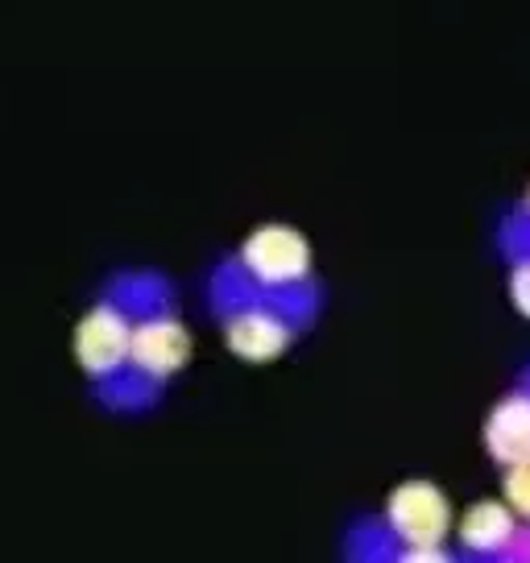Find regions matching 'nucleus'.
Here are the masks:
<instances>
[{
	"mask_svg": "<svg viewBox=\"0 0 530 563\" xmlns=\"http://www.w3.org/2000/svg\"><path fill=\"white\" fill-rule=\"evenodd\" d=\"M224 319V335H229V349L236 356H245V361H269V356H278V352L290 344V335H295V323L283 316V311H274L265 295L257 290L249 302L241 307H232Z\"/></svg>",
	"mask_w": 530,
	"mask_h": 563,
	"instance_id": "f257e3e1",
	"label": "nucleus"
},
{
	"mask_svg": "<svg viewBox=\"0 0 530 563\" xmlns=\"http://www.w3.org/2000/svg\"><path fill=\"white\" fill-rule=\"evenodd\" d=\"M191 356V335L175 316L145 319L129 335V369H137L142 377L166 386V377H175Z\"/></svg>",
	"mask_w": 530,
	"mask_h": 563,
	"instance_id": "f03ea898",
	"label": "nucleus"
},
{
	"mask_svg": "<svg viewBox=\"0 0 530 563\" xmlns=\"http://www.w3.org/2000/svg\"><path fill=\"white\" fill-rule=\"evenodd\" d=\"M129 335H133V323L104 302H96L75 328V361L91 373V382L108 377L129 365Z\"/></svg>",
	"mask_w": 530,
	"mask_h": 563,
	"instance_id": "7ed1b4c3",
	"label": "nucleus"
},
{
	"mask_svg": "<svg viewBox=\"0 0 530 563\" xmlns=\"http://www.w3.org/2000/svg\"><path fill=\"white\" fill-rule=\"evenodd\" d=\"M443 527H448V501L440 489L419 481V485H407L389 497V530H394V539L410 543V551L435 547Z\"/></svg>",
	"mask_w": 530,
	"mask_h": 563,
	"instance_id": "20e7f679",
	"label": "nucleus"
},
{
	"mask_svg": "<svg viewBox=\"0 0 530 563\" xmlns=\"http://www.w3.org/2000/svg\"><path fill=\"white\" fill-rule=\"evenodd\" d=\"M104 307H112L117 316H124L133 328L145 323V319H162L175 316V295H170V282L162 274H150V269H124V274H112L100 295Z\"/></svg>",
	"mask_w": 530,
	"mask_h": 563,
	"instance_id": "39448f33",
	"label": "nucleus"
},
{
	"mask_svg": "<svg viewBox=\"0 0 530 563\" xmlns=\"http://www.w3.org/2000/svg\"><path fill=\"white\" fill-rule=\"evenodd\" d=\"M91 398L104 406V410H112V415H142V410H150L162 398V386L142 377L137 369L121 365L117 373L91 382Z\"/></svg>",
	"mask_w": 530,
	"mask_h": 563,
	"instance_id": "423d86ee",
	"label": "nucleus"
},
{
	"mask_svg": "<svg viewBox=\"0 0 530 563\" xmlns=\"http://www.w3.org/2000/svg\"><path fill=\"white\" fill-rule=\"evenodd\" d=\"M510 245H514V253H522V262L514 269V302L530 316V220H527V229H522V236L510 232Z\"/></svg>",
	"mask_w": 530,
	"mask_h": 563,
	"instance_id": "0eeeda50",
	"label": "nucleus"
},
{
	"mask_svg": "<svg viewBox=\"0 0 530 563\" xmlns=\"http://www.w3.org/2000/svg\"><path fill=\"white\" fill-rule=\"evenodd\" d=\"M506 497H510L514 510H518L530 522V460H527V464H514V468H510V481H506Z\"/></svg>",
	"mask_w": 530,
	"mask_h": 563,
	"instance_id": "6e6552de",
	"label": "nucleus"
},
{
	"mask_svg": "<svg viewBox=\"0 0 530 563\" xmlns=\"http://www.w3.org/2000/svg\"><path fill=\"white\" fill-rule=\"evenodd\" d=\"M389 563H452V560L443 555L440 547H427V551H394Z\"/></svg>",
	"mask_w": 530,
	"mask_h": 563,
	"instance_id": "1a4fd4ad",
	"label": "nucleus"
},
{
	"mask_svg": "<svg viewBox=\"0 0 530 563\" xmlns=\"http://www.w3.org/2000/svg\"><path fill=\"white\" fill-rule=\"evenodd\" d=\"M527 211H530V195H527ZM527 220H530V216H527Z\"/></svg>",
	"mask_w": 530,
	"mask_h": 563,
	"instance_id": "9d476101",
	"label": "nucleus"
}]
</instances>
